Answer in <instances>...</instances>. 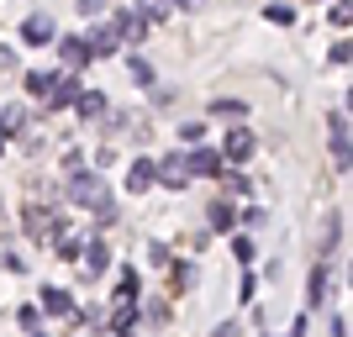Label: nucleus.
Wrapping results in <instances>:
<instances>
[{
    "label": "nucleus",
    "mask_w": 353,
    "mask_h": 337,
    "mask_svg": "<svg viewBox=\"0 0 353 337\" xmlns=\"http://www.w3.org/2000/svg\"><path fill=\"white\" fill-rule=\"evenodd\" d=\"M69 201L74 205H85V211H95V221L101 227H111L117 221V201H111V190H105V179L95 174V169H69Z\"/></svg>",
    "instance_id": "1"
},
{
    "label": "nucleus",
    "mask_w": 353,
    "mask_h": 337,
    "mask_svg": "<svg viewBox=\"0 0 353 337\" xmlns=\"http://www.w3.org/2000/svg\"><path fill=\"white\" fill-rule=\"evenodd\" d=\"M21 232L37 237V243H53V237L69 232V216H63V211H53V205H37V201H32L27 211H21Z\"/></svg>",
    "instance_id": "2"
},
{
    "label": "nucleus",
    "mask_w": 353,
    "mask_h": 337,
    "mask_svg": "<svg viewBox=\"0 0 353 337\" xmlns=\"http://www.w3.org/2000/svg\"><path fill=\"white\" fill-rule=\"evenodd\" d=\"M327 147H332V163H338V174H348V169H353V143H348V111H338V116L327 121Z\"/></svg>",
    "instance_id": "3"
},
{
    "label": "nucleus",
    "mask_w": 353,
    "mask_h": 337,
    "mask_svg": "<svg viewBox=\"0 0 353 337\" xmlns=\"http://www.w3.org/2000/svg\"><path fill=\"white\" fill-rule=\"evenodd\" d=\"M185 169H190V179H221L227 159H221V147H195V153H185Z\"/></svg>",
    "instance_id": "4"
},
{
    "label": "nucleus",
    "mask_w": 353,
    "mask_h": 337,
    "mask_svg": "<svg viewBox=\"0 0 353 337\" xmlns=\"http://www.w3.org/2000/svg\"><path fill=\"white\" fill-rule=\"evenodd\" d=\"M74 264H79V274H85V279H101L105 269H111V248H105L101 237H85V248H79Z\"/></svg>",
    "instance_id": "5"
},
{
    "label": "nucleus",
    "mask_w": 353,
    "mask_h": 337,
    "mask_svg": "<svg viewBox=\"0 0 353 337\" xmlns=\"http://www.w3.org/2000/svg\"><path fill=\"white\" fill-rule=\"evenodd\" d=\"M153 185H169V190H185L190 185V169H185V153H163L153 163Z\"/></svg>",
    "instance_id": "6"
},
{
    "label": "nucleus",
    "mask_w": 353,
    "mask_h": 337,
    "mask_svg": "<svg viewBox=\"0 0 353 337\" xmlns=\"http://www.w3.org/2000/svg\"><path fill=\"white\" fill-rule=\"evenodd\" d=\"M53 37H59V27H53L48 11H32L27 21H21V43L27 48H53Z\"/></svg>",
    "instance_id": "7"
},
{
    "label": "nucleus",
    "mask_w": 353,
    "mask_h": 337,
    "mask_svg": "<svg viewBox=\"0 0 353 337\" xmlns=\"http://www.w3.org/2000/svg\"><path fill=\"white\" fill-rule=\"evenodd\" d=\"M253 147H259V137H253V127H227V143H221V159L227 163H248Z\"/></svg>",
    "instance_id": "8"
},
{
    "label": "nucleus",
    "mask_w": 353,
    "mask_h": 337,
    "mask_svg": "<svg viewBox=\"0 0 353 337\" xmlns=\"http://www.w3.org/2000/svg\"><path fill=\"white\" fill-rule=\"evenodd\" d=\"M74 95H79V69H69V74H59V79H53L43 111H63V105H74Z\"/></svg>",
    "instance_id": "9"
},
{
    "label": "nucleus",
    "mask_w": 353,
    "mask_h": 337,
    "mask_svg": "<svg viewBox=\"0 0 353 337\" xmlns=\"http://www.w3.org/2000/svg\"><path fill=\"white\" fill-rule=\"evenodd\" d=\"M105 27L117 32L121 43H143V37H148V27H143V21H137V11H127V6H117V11H111V21H105Z\"/></svg>",
    "instance_id": "10"
},
{
    "label": "nucleus",
    "mask_w": 353,
    "mask_h": 337,
    "mask_svg": "<svg viewBox=\"0 0 353 337\" xmlns=\"http://www.w3.org/2000/svg\"><path fill=\"white\" fill-rule=\"evenodd\" d=\"M53 48L63 53V63H69V69H85V63L95 59V53H90V37H85V32H74V37H53Z\"/></svg>",
    "instance_id": "11"
},
{
    "label": "nucleus",
    "mask_w": 353,
    "mask_h": 337,
    "mask_svg": "<svg viewBox=\"0 0 353 337\" xmlns=\"http://www.w3.org/2000/svg\"><path fill=\"white\" fill-rule=\"evenodd\" d=\"M43 311L48 316H74V295L63 285H43Z\"/></svg>",
    "instance_id": "12"
},
{
    "label": "nucleus",
    "mask_w": 353,
    "mask_h": 337,
    "mask_svg": "<svg viewBox=\"0 0 353 337\" xmlns=\"http://www.w3.org/2000/svg\"><path fill=\"white\" fill-rule=\"evenodd\" d=\"M206 227H211V232H232V227H237V205L232 201L206 205Z\"/></svg>",
    "instance_id": "13"
},
{
    "label": "nucleus",
    "mask_w": 353,
    "mask_h": 337,
    "mask_svg": "<svg viewBox=\"0 0 353 337\" xmlns=\"http://www.w3.org/2000/svg\"><path fill=\"white\" fill-rule=\"evenodd\" d=\"M327 290H332V274H327V264H316L306 279V306H327Z\"/></svg>",
    "instance_id": "14"
},
{
    "label": "nucleus",
    "mask_w": 353,
    "mask_h": 337,
    "mask_svg": "<svg viewBox=\"0 0 353 337\" xmlns=\"http://www.w3.org/2000/svg\"><path fill=\"white\" fill-rule=\"evenodd\" d=\"M21 132H27V105H0V137L11 143Z\"/></svg>",
    "instance_id": "15"
},
{
    "label": "nucleus",
    "mask_w": 353,
    "mask_h": 337,
    "mask_svg": "<svg viewBox=\"0 0 353 337\" xmlns=\"http://www.w3.org/2000/svg\"><path fill=\"white\" fill-rule=\"evenodd\" d=\"M137 332V300H117V316H111V337H132Z\"/></svg>",
    "instance_id": "16"
},
{
    "label": "nucleus",
    "mask_w": 353,
    "mask_h": 337,
    "mask_svg": "<svg viewBox=\"0 0 353 337\" xmlns=\"http://www.w3.org/2000/svg\"><path fill=\"white\" fill-rule=\"evenodd\" d=\"M74 111H79V121L105 116V95H101V90H79V95H74Z\"/></svg>",
    "instance_id": "17"
},
{
    "label": "nucleus",
    "mask_w": 353,
    "mask_h": 337,
    "mask_svg": "<svg viewBox=\"0 0 353 337\" xmlns=\"http://www.w3.org/2000/svg\"><path fill=\"white\" fill-rule=\"evenodd\" d=\"M143 190H153V159H137L127 169V195H143Z\"/></svg>",
    "instance_id": "18"
},
{
    "label": "nucleus",
    "mask_w": 353,
    "mask_h": 337,
    "mask_svg": "<svg viewBox=\"0 0 353 337\" xmlns=\"http://www.w3.org/2000/svg\"><path fill=\"white\" fill-rule=\"evenodd\" d=\"M169 11H174L169 0H137V21H143V27H163Z\"/></svg>",
    "instance_id": "19"
},
{
    "label": "nucleus",
    "mask_w": 353,
    "mask_h": 337,
    "mask_svg": "<svg viewBox=\"0 0 353 337\" xmlns=\"http://www.w3.org/2000/svg\"><path fill=\"white\" fill-rule=\"evenodd\" d=\"M85 37H90V53H95V59H111V53L121 48V37L111 27H95V32H85Z\"/></svg>",
    "instance_id": "20"
},
{
    "label": "nucleus",
    "mask_w": 353,
    "mask_h": 337,
    "mask_svg": "<svg viewBox=\"0 0 353 337\" xmlns=\"http://www.w3.org/2000/svg\"><path fill=\"white\" fill-rule=\"evenodd\" d=\"M53 79H59L53 69H32V74H27V95H32V101H48V90H53Z\"/></svg>",
    "instance_id": "21"
},
{
    "label": "nucleus",
    "mask_w": 353,
    "mask_h": 337,
    "mask_svg": "<svg viewBox=\"0 0 353 337\" xmlns=\"http://www.w3.org/2000/svg\"><path fill=\"white\" fill-rule=\"evenodd\" d=\"M117 300H143V279H137V269H121V274H117Z\"/></svg>",
    "instance_id": "22"
},
{
    "label": "nucleus",
    "mask_w": 353,
    "mask_h": 337,
    "mask_svg": "<svg viewBox=\"0 0 353 337\" xmlns=\"http://www.w3.org/2000/svg\"><path fill=\"white\" fill-rule=\"evenodd\" d=\"M232 258H237V264H243V269H253V258H259V248H253V237H248V232H237V237H232Z\"/></svg>",
    "instance_id": "23"
},
{
    "label": "nucleus",
    "mask_w": 353,
    "mask_h": 337,
    "mask_svg": "<svg viewBox=\"0 0 353 337\" xmlns=\"http://www.w3.org/2000/svg\"><path fill=\"white\" fill-rule=\"evenodd\" d=\"M53 243H59V258H63V264H74V258H79V248H85V232H79V237L63 232V237H53Z\"/></svg>",
    "instance_id": "24"
},
{
    "label": "nucleus",
    "mask_w": 353,
    "mask_h": 337,
    "mask_svg": "<svg viewBox=\"0 0 353 337\" xmlns=\"http://www.w3.org/2000/svg\"><path fill=\"white\" fill-rule=\"evenodd\" d=\"M338 237H343V216L332 211V221H327V232H322V264L332 258V248H338Z\"/></svg>",
    "instance_id": "25"
},
{
    "label": "nucleus",
    "mask_w": 353,
    "mask_h": 337,
    "mask_svg": "<svg viewBox=\"0 0 353 337\" xmlns=\"http://www.w3.org/2000/svg\"><path fill=\"white\" fill-rule=\"evenodd\" d=\"M264 16L274 21V27H295V6H285V0H274V6H264Z\"/></svg>",
    "instance_id": "26"
},
{
    "label": "nucleus",
    "mask_w": 353,
    "mask_h": 337,
    "mask_svg": "<svg viewBox=\"0 0 353 337\" xmlns=\"http://www.w3.org/2000/svg\"><path fill=\"white\" fill-rule=\"evenodd\" d=\"M127 74H132L137 85H159V74H153V63H148V59H127Z\"/></svg>",
    "instance_id": "27"
},
{
    "label": "nucleus",
    "mask_w": 353,
    "mask_h": 337,
    "mask_svg": "<svg viewBox=\"0 0 353 337\" xmlns=\"http://www.w3.org/2000/svg\"><path fill=\"white\" fill-rule=\"evenodd\" d=\"M211 116H248L243 101H211Z\"/></svg>",
    "instance_id": "28"
},
{
    "label": "nucleus",
    "mask_w": 353,
    "mask_h": 337,
    "mask_svg": "<svg viewBox=\"0 0 353 337\" xmlns=\"http://www.w3.org/2000/svg\"><path fill=\"white\" fill-rule=\"evenodd\" d=\"M253 295H259V274H253V269H243V285H237V300L248 306Z\"/></svg>",
    "instance_id": "29"
},
{
    "label": "nucleus",
    "mask_w": 353,
    "mask_h": 337,
    "mask_svg": "<svg viewBox=\"0 0 353 337\" xmlns=\"http://www.w3.org/2000/svg\"><path fill=\"white\" fill-rule=\"evenodd\" d=\"M148 264H159V269H169V264H174V253L163 248V243H148Z\"/></svg>",
    "instance_id": "30"
},
{
    "label": "nucleus",
    "mask_w": 353,
    "mask_h": 337,
    "mask_svg": "<svg viewBox=\"0 0 353 337\" xmlns=\"http://www.w3.org/2000/svg\"><path fill=\"white\" fill-rule=\"evenodd\" d=\"M221 179H227V190H232V195H253L248 174H232V169H227V174H221Z\"/></svg>",
    "instance_id": "31"
},
{
    "label": "nucleus",
    "mask_w": 353,
    "mask_h": 337,
    "mask_svg": "<svg viewBox=\"0 0 353 337\" xmlns=\"http://www.w3.org/2000/svg\"><path fill=\"white\" fill-rule=\"evenodd\" d=\"M179 137H185V143H201V137H206V121H185V127H179Z\"/></svg>",
    "instance_id": "32"
},
{
    "label": "nucleus",
    "mask_w": 353,
    "mask_h": 337,
    "mask_svg": "<svg viewBox=\"0 0 353 337\" xmlns=\"http://www.w3.org/2000/svg\"><path fill=\"white\" fill-rule=\"evenodd\" d=\"M237 221H243V227H248V232H253V227L264 221V211H259V205H248V211H237Z\"/></svg>",
    "instance_id": "33"
},
{
    "label": "nucleus",
    "mask_w": 353,
    "mask_h": 337,
    "mask_svg": "<svg viewBox=\"0 0 353 337\" xmlns=\"http://www.w3.org/2000/svg\"><path fill=\"white\" fill-rule=\"evenodd\" d=\"M353 21V11H348V0H338V6H332V27H348Z\"/></svg>",
    "instance_id": "34"
},
{
    "label": "nucleus",
    "mask_w": 353,
    "mask_h": 337,
    "mask_svg": "<svg viewBox=\"0 0 353 337\" xmlns=\"http://www.w3.org/2000/svg\"><path fill=\"white\" fill-rule=\"evenodd\" d=\"M148 322L163 327V322H169V306H163V300H153V306H148Z\"/></svg>",
    "instance_id": "35"
},
{
    "label": "nucleus",
    "mask_w": 353,
    "mask_h": 337,
    "mask_svg": "<svg viewBox=\"0 0 353 337\" xmlns=\"http://www.w3.org/2000/svg\"><path fill=\"white\" fill-rule=\"evenodd\" d=\"M16 322L27 327V332H37V306H21V311H16Z\"/></svg>",
    "instance_id": "36"
},
{
    "label": "nucleus",
    "mask_w": 353,
    "mask_h": 337,
    "mask_svg": "<svg viewBox=\"0 0 353 337\" xmlns=\"http://www.w3.org/2000/svg\"><path fill=\"white\" fill-rule=\"evenodd\" d=\"M327 59H332V63H348L353 48H348V43H332V48H327Z\"/></svg>",
    "instance_id": "37"
},
{
    "label": "nucleus",
    "mask_w": 353,
    "mask_h": 337,
    "mask_svg": "<svg viewBox=\"0 0 353 337\" xmlns=\"http://www.w3.org/2000/svg\"><path fill=\"white\" fill-rule=\"evenodd\" d=\"M148 95H153V105H169V101H174V90H163V85H148Z\"/></svg>",
    "instance_id": "38"
},
{
    "label": "nucleus",
    "mask_w": 353,
    "mask_h": 337,
    "mask_svg": "<svg viewBox=\"0 0 353 337\" xmlns=\"http://www.w3.org/2000/svg\"><path fill=\"white\" fill-rule=\"evenodd\" d=\"M190 279H195V269H190V264H174V285H179V290H185Z\"/></svg>",
    "instance_id": "39"
},
{
    "label": "nucleus",
    "mask_w": 353,
    "mask_h": 337,
    "mask_svg": "<svg viewBox=\"0 0 353 337\" xmlns=\"http://www.w3.org/2000/svg\"><path fill=\"white\" fill-rule=\"evenodd\" d=\"M74 6H79V16H101L105 0H74Z\"/></svg>",
    "instance_id": "40"
},
{
    "label": "nucleus",
    "mask_w": 353,
    "mask_h": 337,
    "mask_svg": "<svg viewBox=\"0 0 353 337\" xmlns=\"http://www.w3.org/2000/svg\"><path fill=\"white\" fill-rule=\"evenodd\" d=\"M211 337H243V327H237V322H221V327H216Z\"/></svg>",
    "instance_id": "41"
},
{
    "label": "nucleus",
    "mask_w": 353,
    "mask_h": 337,
    "mask_svg": "<svg viewBox=\"0 0 353 337\" xmlns=\"http://www.w3.org/2000/svg\"><path fill=\"white\" fill-rule=\"evenodd\" d=\"M16 69V53H11V48H0V74H11Z\"/></svg>",
    "instance_id": "42"
},
{
    "label": "nucleus",
    "mask_w": 353,
    "mask_h": 337,
    "mask_svg": "<svg viewBox=\"0 0 353 337\" xmlns=\"http://www.w3.org/2000/svg\"><path fill=\"white\" fill-rule=\"evenodd\" d=\"M285 337H306V316H295V322H290V332H285Z\"/></svg>",
    "instance_id": "43"
},
{
    "label": "nucleus",
    "mask_w": 353,
    "mask_h": 337,
    "mask_svg": "<svg viewBox=\"0 0 353 337\" xmlns=\"http://www.w3.org/2000/svg\"><path fill=\"white\" fill-rule=\"evenodd\" d=\"M169 6H179V11H201L206 0H169Z\"/></svg>",
    "instance_id": "44"
},
{
    "label": "nucleus",
    "mask_w": 353,
    "mask_h": 337,
    "mask_svg": "<svg viewBox=\"0 0 353 337\" xmlns=\"http://www.w3.org/2000/svg\"><path fill=\"white\" fill-rule=\"evenodd\" d=\"M332 337H348V322H343V316H332Z\"/></svg>",
    "instance_id": "45"
},
{
    "label": "nucleus",
    "mask_w": 353,
    "mask_h": 337,
    "mask_svg": "<svg viewBox=\"0 0 353 337\" xmlns=\"http://www.w3.org/2000/svg\"><path fill=\"white\" fill-rule=\"evenodd\" d=\"M0 159H6V137H0Z\"/></svg>",
    "instance_id": "46"
},
{
    "label": "nucleus",
    "mask_w": 353,
    "mask_h": 337,
    "mask_svg": "<svg viewBox=\"0 0 353 337\" xmlns=\"http://www.w3.org/2000/svg\"><path fill=\"white\" fill-rule=\"evenodd\" d=\"M32 337H43V332H32Z\"/></svg>",
    "instance_id": "47"
}]
</instances>
